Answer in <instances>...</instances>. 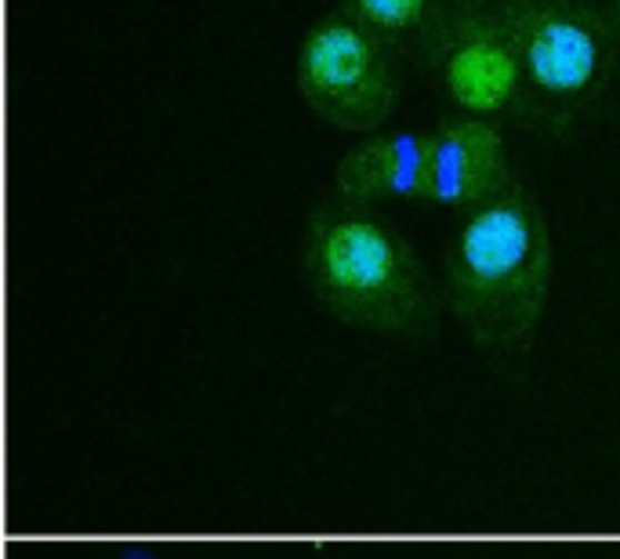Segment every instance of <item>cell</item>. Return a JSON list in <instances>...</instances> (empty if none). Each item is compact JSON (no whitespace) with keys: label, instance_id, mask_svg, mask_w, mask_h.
I'll return each mask as SVG.
<instances>
[{"label":"cell","instance_id":"277c9868","mask_svg":"<svg viewBox=\"0 0 620 559\" xmlns=\"http://www.w3.org/2000/svg\"><path fill=\"white\" fill-rule=\"evenodd\" d=\"M421 59L458 113L567 142L581 120L559 113L530 84L493 0H439Z\"/></svg>","mask_w":620,"mask_h":559},{"label":"cell","instance_id":"7a4b0ae2","mask_svg":"<svg viewBox=\"0 0 620 559\" xmlns=\"http://www.w3.org/2000/svg\"><path fill=\"white\" fill-rule=\"evenodd\" d=\"M301 266L312 298L341 323L396 338H429L439 327L429 269L374 203L338 193L316 203Z\"/></svg>","mask_w":620,"mask_h":559},{"label":"cell","instance_id":"ba28073f","mask_svg":"<svg viewBox=\"0 0 620 559\" xmlns=\"http://www.w3.org/2000/svg\"><path fill=\"white\" fill-rule=\"evenodd\" d=\"M120 559H160V556L149 552V549H142V545H128V549L120 552Z\"/></svg>","mask_w":620,"mask_h":559},{"label":"cell","instance_id":"3957f363","mask_svg":"<svg viewBox=\"0 0 620 559\" xmlns=\"http://www.w3.org/2000/svg\"><path fill=\"white\" fill-rule=\"evenodd\" d=\"M516 182L498 124L453 113L429 128L360 139L334 168V193L356 203L421 200L472 211Z\"/></svg>","mask_w":620,"mask_h":559},{"label":"cell","instance_id":"9c48e42d","mask_svg":"<svg viewBox=\"0 0 620 559\" xmlns=\"http://www.w3.org/2000/svg\"><path fill=\"white\" fill-rule=\"evenodd\" d=\"M606 16L613 22V33L620 37V0H610V8H606Z\"/></svg>","mask_w":620,"mask_h":559},{"label":"cell","instance_id":"8992f818","mask_svg":"<svg viewBox=\"0 0 620 559\" xmlns=\"http://www.w3.org/2000/svg\"><path fill=\"white\" fill-rule=\"evenodd\" d=\"M537 94L581 120L613 73V22L596 0H493Z\"/></svg>","mask_w":620,"mask_h":559},{"label":"cell","instance_id":"6da1fadb","mask_svg":"<svg viewBox=\"0 0 620 559\" xmlns=\"http://www.w3.org/2000/svg\"><path fill=\"white\" fill-rule=\"evenodd\" d=\"M447 298L482 360L504 375L527 363L544 320L556 251L551 226L519 179L453 226L443 254Z\"/></svg>","mask_w":620,"mask_h":559},{"label":"cell","instance_id":"5b68a950","mask_svg":"<svg viewBox=\"0 0 620 559\" xmlns=\"http://www.w3.org/2000/svg\"><path fill=\"white\" fill-rule=\"evenodd\" d=\"M399 59L403 51L338 8L301 37L294 88L323 124L370 139L381 134L399 106Z\"/></svg>","mask_w":620,"mask_h":559},{"label":"cell","instance_id":"52a82bcc","mask_svg":"<svg viewBox=\"0 0 620 559\" xmlns=\"http://www.w3.org/2000/svg\"><path fill=\"white\" fill-rule=\"evenodd\" d=\"M356 22L389 40L399 51H421V40L436 19L439 0H338Z\"/></svg>","mask_w":620,"mask_h":559}]
</instances>
